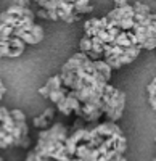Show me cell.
I'll use <instances>...</instances> for the list:
<instances>
[{"mask_svg":"<svg viewBox=\"0 0 156 161\" xmlns=\"http://www.w3.org/2000/svg\"><path fill=\"white\" fill-rule=\"evenodd\" d=\"M97 130L98 136H101L103 139H108V137H116V136H121L122 130L121 127L116 124V123H111V121H106V123H101L98 126L94 127Z\"/></svg>","mask_w":156,"mask_h":161,"instance_id":"obj_1","label":"cell"},{"mask_svg":"<svg viewBox=\"0 0 156 161\" xmlns=\"http://www.w3.org/2000/svg\"><path fill=\"white\" fill-rule=\"evenodd\" d=\"M94 68H95V71H98L103 77H105L106 82L111 79V73H113V69L110 68V64H108L105 60H97V61H94Z\"/></svg>","mask_w":156,"mask_h":161,"instance_id":"obj_2","label":"cell"},{"mask_svg":"<svg viewBox=\"0 0 156 161\" xmlns=\"http://www.w3.org/2000/svg\"><path fill=\"white\" fill-rule=\"evenodd\" d=\"M29 34L37 40V44H39V42L44 39V29H42V26H39V24L34 23V24L31 26V29H29Z\"/></svg>","mask_w":156,"mask_h":161,"instance_id":"obj_3","label":"cell"},{"mask_svg":"<svg viewBox=\"0 0 156 161\" xmlns=\"http://www.w3.org/2000/svg\"><path fill=\"white\" fill-rule=\"evenodd\" d=\"M132 8H134V13H135V15H148V13H151L150 7H147V5H143V3H140V2H135V3L132 5Z\"/></svg>","mask_w":156,"mask_h":161,"instance_id":"obj_4","label":"cell"},{"mask_svg":"<svg viewBox=\"0 0 156 161\" xmlns=\"http://www.w3.org/2000/svg\"><path fill=\"white\" fill-rule=\"evenodd\" d=\"M34 126H35L37 129H48V126H50V119H47V118H44V116L40 114V116L34 118Z\"/></svg>","mask_w":156,"mask_h":161,"instance_id":"obj_5","label":"cell"},{"mask_svg":"<svg viewBox=\"0 0 156 161\" xmlns=\"http://www.w3.org/2000/svg\"><path fill=\"white\" fill-rule=\"evenodd\" d=\"M58 3H60V0H45V2H40L39 5L42 7V10H47V11H50V10H58Z\"/></svg>","mask_w":156,"mask_h":161,"instance_id":"obj_6","label":"cell"},{"mask_svg":"<svg viewBox=\"0 0 156 161\" xmlns=\"http://www.w3.org/2000/svg\"><path fill=\"white\" fill-rule=\"evenodd\" d=\"M79 48H81V52L82 53H87V52H90L92 50V40H90L89 37H82L81 39V44H79Z\"/></svg>","mask_w":156,"mask_h":161,"instance_id":"obj_7","label":"cell"},{"mask_svg":"<svg viewBox=\"0 0 156 161\" xmlns=\"http://www.w3.org/2000/svg\"><path fill=\"white\" fill-rule=\"evenodd\" d=\"M94 8H92V5H84V7H74V13L76 15H84V13H90Z\"/></svg>","mask_w":156,"mask_h":161,"instance_id":"obj_8","label":"cell"},{"mask_svg":"<svg viewBox=\"0 0 156 161\" xmlns=\"http://www.w3.org/2000/svg\"><path fill=\"white\" fill-rule=\"evenodd\" d=\"M154 45H156V42H154V37H153V39H147L145 42H142V44H140V48L153 50V48H154Z\"/></svg>","mask_w":156,"mask_h":161,"instance_id":"obj_9","label":"cell"},{"mask_svg":"<svg viewBox=\"0 0 156 161\" xmlns=\"http://www.w3.org/2000/svg\"><path fill=\"white\" fill-rule=\"evenodd\" d=\"M147 90H148L150 95H156V80H154V79H153V82H150V84H148Z\"/></svg>","mask_w":156,"mask_h":161,"instance_id":"obj_10","label":"cell"},{"mask_svg":"<svg viewBox=\"0 0 156 161\" xmlns=\"http://www.w3.org/2000/svg\"><path fill=\"white\" fill-rule=\"evenodd\" d=\"M3 57L10 58V47H2L0 45V58H3Z\"/></svg>","mask_w":156,"mask_h":161,"instance_id":"obj_11","label":"cell"},{"mask_svg":"<svg viewBox=\"0 0 156 161\" xmlns=\"http://www.w3.org/2000/svg\"><path fill=\"white\" fill-rule=\"evenodd\" d=\"M23 50H18V48H10V58H18L21 57Z\"/></svg>","mask_w":156,"mask_h":161,"instance_id":"obj_12","label":"cell"},{"mask_svg":"<svg viewBox=\"0 0 156 161\" xmlns=\"http://www.w3.org/2000/svg\"><path fill=\"white\" fill-rule=\"evenodd\" d=\"M37 18H42V19H48V13H47V10H39L37 11Z\"/></svg>","mask_w":156,"mask_h":161,"instance_id":"obj_13","label":"cell"},{"mask_svg":"<svg viewBox=\"0 0 156 161\" xmlns=\"http://www.w3.org/2000/svg\"><path fill=\"white\" fill-rule=\"evenodd\" d=\"M13 7H28V2H24V0H13Z\"/></svg>","mask_w":156,"mask_h":161,"instance_id":"obj_14","label":"cell"},{"mask_svg":"<svg viewBox=\"0 0 156 161\" xmlns=\"http://www.w3.org/2000/svg\"><path fill=\"white\" fill-rule=\"evenodd\" d=\"M90 0H76V2L73 3L74 7H84V5H89Z\"/></svg>","mask_w":156,"mask_h":161,"instance_id":"obj_15","label":"cell"},{"mask_svg":"<svg viewBox=\"0 0 156 161\" xmlns=\"http://www.w3.org/2000/svg\"><path fill=\"white\" fill-rule=\"evenodd\" d=\"M114 2H116V8H121V7L127 5V0H114Z\"/></svg>","mask_w":156,"mask_h":161,"instance_id":"obj_16","label":"cell"},{"mask_svg":"<svg viewBox=\"0 0 156 161\" xmlns=\"http://www.w3.org/2000/svg\"><path fill=\"white\" fill-rule=\"evenodd\" d=\"M148 102H150V106L154 110V108H156V98H154V95H150V100H148Z\"/></svg>","mask_w":156,"mask_h":161,"instance_id":"obj_17","label":"cell"},{"mask_svg":"<svg viewBox=\"0 0 156 161\" xmlns=\"http://www.w3.org/2000/svg\"><path fill=\"white\" fill-rule=\"evenodd\" d=\"M7 92V89H5V86L2 84V80H0V100L3 98V93Z\"/></svg>","mask_w":156,"mask_h":161,"instance_id":"obj_18","label":"cell"},{"mask_svg":"<svg viewBox=\"0 0 156 161\" xmlns=\"http://www.w3.org/2000/svg\"><path fill=\"white\" fill-rule=\"evenodd\" d=\"M35 2H39V3H40V2H45V0H35Z\"/></svg>","mask_w":156,"mask_h":161,"instance_id":"obj_19","label":"cell"},{"mask_svg":"<svg viewBox=\"0 0 156 161\" xmlns=\"http://www.w3.org/2000/svg\"><path fill=\"white\" fill-rule=\"evenodd\" d=\"M24 2H29V0H24Z\"/></svg>","mask_w":156,"mask_h":161,"instance_id":"obj_20","label":"cell"}]
</instances>
